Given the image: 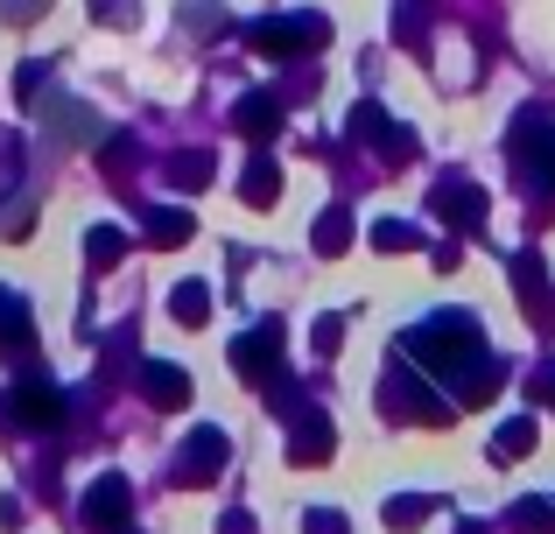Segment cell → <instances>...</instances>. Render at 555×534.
I'll list each match as a JSON object with an SVG mask.
<instances>
[{
  "mask_svg": "<svg viewBox=\"0 0 555 534\" xmlns=\"http://www.w3.org/2000/svg\"><path fill=\"white\" fill-rule=\"evenodd\" d=\"M324 457H331V422L310 408L296 429H288V465H324Z\"/></svg>",
  "mask_w": 555,
  "mask_h": 534,
  "instance_id": "8",
  "label": "cell"
},
{
  "mask_svg": "<svg viewBox=\"0 0 555 534\" xmlns=\"http://www.w3.org/2000/svg\"><path fill=\"white\" fill-rule=\"evenodd\" d=\"M324 14H296V22H282V14H268V22L246 28V42H254L260 56H302V50H324Z\"/></svg>",
  "mask_w": 555,
  "mask_h": 534,
  "instance_id": "2",
  "label": "cell"
},
{
  "mask_svg": "<svg viewBox=\"0 0 555 534\" xmlns=\"http://www.w3.org/2000/svg\"><path fill=\"white\" fill-rule=\"evenodd\" d=\"M548 394H555V387H548Z\"/></svg>",
  "mask_w": 555,
  "mask_h": 534,
  "instance_id": "29",
  "label": "cell"
},
{
  "mask_svg": "<svg viewBox=\"0 0 555 534\" xmlns=\"http://www.w3.org/2000/svg\"><path fill=\"white\" fill-rule=\"evenodd\" d=\"M436 211H443L450 225H464V233H478V225H486V197H478V183H457V177L436 183Z\"/></svg>",
  "mask_w": 555,
  "mask_h": 534,
  "instance_id": "6",
  "label": "cell"
},
{
  "mask_svg": "<svg viewBox=\"0 0 555 534\" xmlns=\"http://www.w3.org/2000/svg\"><path fill=\"white\" fill-rule=\"evenodd\" d=\"M345 247H352V211L331 205L324 219H317V253H345Z\"/></svg>",
  "mask_w": 555,
  "mask_h": 534,
  "instance_id": "12",
  "label": "cell"
},
{
  "mask_svg": "<svg viewBox=\"0 0 555 534\" xmlns=\"http://www.w3.org/2000/svg\"><path fill=\"white\" fill-rule=\"evenodd\" d=\"M429 513V499H387V528H415Z\"/></svg>",
  "mask_w": 555,
  "mask_h": 534,
  "instance_id": "22",
  "label": "cell"
},
{
  "mask_svg": "<svg viewBox=\"0 0 555 534\" xmlns=\"http://www.w3.org/2000/svg\"><path fill=\"white\" fill-rule=\"evenodd\" d=\"M0 14H8V22H28V14H42V0H0Z\"/></svg>",
  "mask_w": 555,
  "mask_h": 534,
  "instance_id": "25",
  "label": "cell"
},
{
  "mask_svg": "<svg viewBox=\"0 0 555 534\" xmlns=\"http://www.w3.org/2000/svg\"><path fill=\"white\" fill-rule=\"evenodd\" d=\"M415 239H422V233H415V225H401V219H379V225H373V247H379V253H408Z\"/></svg>",
  "mask_w": 555,
  "mask_h": 534,
  "instance_id": "20",
  "label": "cell"
},
{
  "mask_svg": "<svg viewBox=\"0 0 555 534\" xmlns=\"http://www.w3.org/2000/svg\"><path fill=\"white\" fill-rule=\"evenodd\" d=\"M141 394H149L155 408H183V401H190V373L163 366V359H149V366H141Z\"/></svg>",
  "mask_w": 555,
  "mask_h": 534,
  "instance_id": "9",
  "label": "cell"
},
{
  "mask_svg": "<svg viewBox=\"0 0 555 534\" xmlns=\"http://www.w3.org/2000/svg\"><path fill=\"white\" fill-rule=\"evenodd\" d=\"M457 534H486V528H457Z\"/></svg>",
  "mask_w": 555,
  "mask_h": 534,
  "instance_id": "28",
  "label": "cell"
},
{
  "mask_svg": "<svg viewBox=\"0 0 555 534\" xmlns=\"http://www.w3.org/2000/svg\"><path fill=\"white\" fill-rule=\"evenodd\" d=\"M514 528L520 534H555V507H548V499H520V507H514Z\"/></svg>",
  "mask_w": 555,
  "mask_h": 534,
  "instance_id": "19",
  "label": "cell"
},
{
  "mask_svg": "<svg viewBox=\"0 0 555 534\" xmlns=\"http://www.w3.org/2000/svg\"><path fill=\"white\" fill-rule=\"evenodd\" d=\"M127 507H134V493H127V479H99L92 493H85V521H92L99 534H120Z\"/></svg>",
  "mask_w": 555,
  "mask_h": 534,
  "instance_id": "5",
  "label": "cell"
},
{
  "mask_svg": "<svg viewBox=\"0 0 555 534\" xmlns=\"http://www.w3.org/2000/svg\"><path fill=\"white\" fill-rule=\"evenodd\" d=\"M232 120H240V127H246L254 141H268L282 113H274V99H260V92H254V99H240V106H232Z\"/></svg>",
  "mask_w": 555,
  "mask_h": 534,
  "instance_id": "13",
  "label": "cell"
},
{
  "mask_svg": "<svg viewBox=\"0 0 555 534\" xmlns=\"http://www.w3.org/2000/svg\"><path fill=\"white\" fill-rule=\"evenodd\" d=\"M28 338H36V324H28V302L14 296V288H0V344L28 352Z\"/></svg>",
  "mask_w": 555,
  "mask_h": 534,
  "instance_id": "11",
  "label": "cell"
},
{
  "mask_svg": "<svg viewBox=\"0 0 555 534\" xmlns=\"http://www.w3.org/2000/svg\"><path fill=\"white\" fill-rule=\"evenodd\" d=\"M169 310H177V316H183V324H190V330H197V324H204V316H211V296H204V282H183V288H177V296H169Z\"/></svg>",
  "mask_w": 555,
  "mask_h": 534,
  "instance_id": "16",
  "label": "cell"
},
{
  "mask_svg": "<svg viewBox=\"0 0 555 534\" xmlns=\"http://www.w3.org/2000/svg\"><path fill=\"white\" fill-rule=\"evenodd\" d=\"M85 253H92V268H113L127 253V233H113V225H99V233H85Z\"/></svg>",
  "mask_w": 555,
  "mask_h": 534,
  "instance_id": "17",
  "label": "cell"
},
{
  "mask_svg": "<svg viewBox=\"0 0 555 534\" xmlns=\"http://www.w3.org/2000/svg\"><path fill=\"white\" fill-rule=\"evenodd\" d=\"M338 338H345V316H324L317 324V352H338Z\"/></svg>",
  "mask_w": 555,
  "mask_h": 534,
  "instance_id": "24",
  "label": "cell"
},
{
  "mask_svg": "<svg viewBox=\"0 0 555 534\" xmlns=\"http://www.w3.org/2000/svg\"><path fill=\"white\" fill-rule=\"evenodd\" d=\"M514 282H520V296H528V316L548 330V316H555V302H548V282H542V261L534 253H514Z\"/></svg>",
  "mask_w": 555,
  "mask_h": 534,
  "instance_id": "10",
  "label": "cell"
},
{
  "mask_svg": "<svg viewBox=\"0 0 555 534\" xmlns=\"http://www.w3.org/2000/svg\"><path fill=\"white\" fill-rule=\"evenodd\" d=\"M302 528H310V534H352V521H345V513H331V507H317Z\"/></svg>",
  "mask_w": 555,
  "mask_h": 534,
  "instance_id": "23",
  "label": "cell"
},
{
  "mask_svg": "<svg viewBox=\"0 0 555 534\" xmlns=\"http://www.w3.org/2000/svg\"><path fill=\"white\" fill-rule=\"evenodd\" d=\"M274 191H282V177H274V162L260 155V162L246 169V205H274Z\"/></svg>",
  "mask_w": 555,
  "mask_h": 534,
  "instance_id": "18",
  "label": "cell"
},
{
  "mask_svg": "<svg viewBox=\"0 0 555 534\" xmlns=\"http://www.w3.org/2000/svg\"><path fill=\"white\" fill-rule=\"evenodd\" d=\"M218 465H225V437H218V429H197V437H190V451L177 457V479L183 485H211Z\"/></svg>",
  "mask_w": 555,
  "mask_h": 534,
  "instance_id": "4",
  "label": "cell"
},
{
  "mask_svg": "<svg viewBox=\"0 0 555 534\" xmlns=\"http://www.w3.org/2000/svg\"><path fill=\"white\" fill-rule=\"evenodd\" d=\"M113 8H127V0H92V14H113Z\"/></svg>",
  "mask_w": 555,
  "mask_h": 534,
  "instance_id": "27",
  "label": "cell"
},
{
  "mask_svg": "<svg viewBox=\"0 0 555 534\" xmlns=\"http://www.w3.org/2000/svg\"><path fill=\"white\" fill-rule=\"evenodd\" d=\"M169 177H177L183 191H204V177H211V155H183V162H169Z\"/></svg>",
  "mask_w": 555,
  "mask_h": 534,
  "instance_id": "21",
  "label": "cell"
},
{
  "mask_svg": "<svg viewBox=\"0 0 555 534\" xmlns=\"http://www.w3.org/2000/svg\"><path fill=\"white\" fill-rule=\"evenodd\" d=\"M218 534H254V521H246V513H225V521H218Z\"/></svg>",
  "mask_w": 555,
  "mask_h": 534,
  "instance_id": "26",
  "label": "cell"
},
{
  "mask_svg": "<svg viewBox=\"0 0 555 534\" xmlns=\"http://www.w3.org/2000/svg\"><path fill=\"white\" fill-rule=\"evenodd\" d=\"M528 451H534V422H528V415L506 422L500 437H492V457H500V465H514V457H528Z\"/></svg>",
  "mask_w": 555,
  "mask_h": 534,
  "instance_id": "14",
  "label": "cell"
},
{
  "mask_svg": "<svg viewBox=\"0 0 555 534\" xmlns=\"http://www.w3.org/2000/svg\"><path fill=\"white\" fill-rule=\"evenodd\" d=\"M274 344H282V330H254V338H240L232 344V366H240V380H254V387H268V373H274Z\"/></svg>",
  "mask_w": 555,
  "mask_h": 534,
  "instance_id": "7",
  "label": "cell"
},
{
  "mask_svg": "<svg viewBox=\"0 0 555 534\" xmlns=\"http://www.w3.org/2000/svg\"><path fill=\"white\" fill-rule=\"evenodd\" d=\"M408 352L422 359V373H436V380H450L457 387V359H478V324L472 316H436L429 330H415V338H408Z\"/></svg>",
  "mask_w": 555,
  "mask_h": 534,
  "instance_id": "1",
  "label": "cell"
},
{
  "mask_svg": "<svg viewBox=\"0 0 555 534\" xmlns=\"http://www.w3.org/2000/svg\"><path fill=\"white\" fill-rule=\"evenodd\" d=\"M8 415L22 429H64V394H56V387H42V380H28V387H14Z\"/></svg>",
  "mask_w": 555,
  "mask_h": 534,
  "instance_id": "3",
  "label": "cell"
},
{
  "mask_svg": "<svg viewBox=\"0 0 555 534\" xmlns=\"http://www.w3.org/2000/svg\"><path fill=\"white\" fill-rule=\"evenodd\" d=\"M149 239L155 247H183L190 239V211H149Z\"/></svg>",
  "mask_w": 555,
  "mask_h": 534,
  "instance_id": "15",
  "label": "cell"
}]
</instances>
